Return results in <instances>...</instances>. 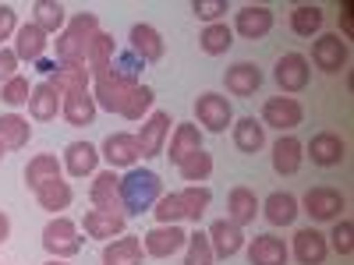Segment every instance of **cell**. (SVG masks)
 Listing matches in <instances>:
<instances>
[{
    "label": "cell",
    "instance_id": "1",
    "mask_svg": "<svg viewBox=\"0 0 354 265\" xmlns=\"http://www.w3.org/2000/svg\"><path fill=\"white\" fill-rule=\"evenodd\" d=\"M163 195V181L156 170H142L131 166L121 177V209L124 216H142V213H153V205Z\"/></svg>",
    "mask_w": 354,
    "mask_h": 265
},
{
    "label": "cell",
    "instance_id": "2",
    "mask_svg": "<svg viewBox=\"0 0 354 265\" xmlns=\"http://www.w3.org/2000/svg\"><path fill=\"white\" fill-rule=\"evenodd\" d=\"M100 32V18L93 11H78L75 18H68L64 32H57L53 50H57V64H71V61H85V46Z\"/></svg>",
    "mask_w": 354,
    "mask_h": 265
},
{
    "label": "cell",
    "instance_id": "3",
    "mask_svg": "<svg viewBox=\"0 0 354 265\" xmlns=\"http://www.w3.org/2000/svg\"><path fill=\"white\" fill-rule=\"evenodd\" d=\"M43 248L50 258H75L82 251V237H78V223L68 216H53L43 226Z\"/></svg>",
    "mask_w": 354,
    "mask_h": 265
},
{
    "label": "cell",
    "instance_id": "4",
    "mask_svg": "<svg viewBox=\"0 0 354 265\" xmlns=\"http://www.w3.org/2000/svg\"><path fill=\"white\" fill-rule=\"evenodd\" d=\"M135 85H142V81H135V78H128V75H121V71H106V75H100L96 78V85L88 88L93 92V99H96V106L100 110H106V113H121V106H124V99L131 96V88Z\"/></svg>",
    "mask_w": 354,
    "mask_h": 265
},
{
    "label": "cell",
    "instance_id": "5",
    "mask_svg": "<svg viewBox=\"0 0 354 265\" xmlns=\"http://www.w3.org/2000/svg\"><path fill=\"white\" fill-rule=\"evenodd\" d=\"M195 121H198V131H209V135H223L230 124H234V106L227 96L220 92H202L195 99Z\"/></svg>",
    "mask_w": 354,
    "mask_h": 265
},
{
    "label": "cell",
    "instance_id": "6",
    "mask_svg": "<svg viewBox=\"0 0 354 265\" xmlns=\"http://www.w3.org/2000/svg\"><path fill=\"white\" fill-rule=\"evenodd\" d=\"M298 205H305V213H308L315 223H337L340 213H344V205H347V198H344L337 188L319 184V188H308Z\"/></svg>",
    "mask_w": 354,
    "mask_h": 265
},
{
    "label": "cell",
    "instance_id": "7",
    "mask_svg": "<svg viewBox=\"0 0 354 265\" xmlns=\"http://www.w3.org/2000/svg\"><path fill=\"white\" fill-rule=\"evenodd\" d=\"M301 121H305V106L294 96H273L262 103V128H277L283 135V131H294Z\"/></svg>",
    "mask_w": 354,
    "mask_h": 265
},
{
    "label": "cell",
    "instance_id": "8",
    "mask_svg": "<svg viewBox=\"0 0 354 265\" xmlns=\"http://www.w3.org/2000/svg\"><path fill=\"white\" fill-rule=\"evenodd\" d=\"M277 85L283 96H294V92H305L308 81H312V68H308V57L305 53H283L277 61V71H273Z\"/></svg>",
    "mask_w": 354,
    "mask_h": 265
},
{
    "label": "cell",
    "instance_id": "9",
    "mask_svg": "<svg viewBox=\"0 0 354 265\" xmlns=\"http://www.w3.org/2000/svg\"><path fill=\"white\" fill-rule=\"evenodd\" d=\"M170 124H174L170 113H163V110H153V113L142 121V128H138V135H135L142 159H156V156L163 153L167 135H170Z\"/></svg>",
    "mask_w": 354,
    "mask_h": 265
},
{
    "label": "cell",
    "instance_id": "10",
    "mask_svg": "<svg viewBox=\"0 0 354 265\" xmlns=\"http://www.w3.org/2000/svg\"><path fill=\"white\" fill-rule=\"evenodd\" d=\"M351 61V50L347 43L337 36V32H326V36H315L312 43V64L319 71H326V75H340Z\"/></svg>",
    "mask_w": 354,
    "mask_h": 265
},
{
    "label": "cell",
    "instance_id": "11",
    "mask_svg": "<svg viewBox=\"0 0 354 265\" xmlns=\"http://www.w3.org/2000/svg\"><path fill=\"white\" fill-rule=\"evenodd\" d=\"M88 202H93V209H103V213H121V173L117 170H96L93 173V188H88Z\"/></svg>",
    "mask_w": 354,
    "mask_h": 265
},
{
    "label": "cell",
    "instance_id": "12",
    "mask_svg": "<svg viewBox=\"0 0 354 265\" xmlns=\"http://www.w3.org/2000/svg\"><path fill=\"white\" fill-rule=\"evenodd\" d=\"M185 244H188V233L181 230V223H170V226L156 223L142 237V248H145V255H149V258H170L177 251H185Z\"/></svg>",
    "mask_w": 354,
    "mask_h": 265
},
{
    "label": "cell",
    "instance_id": "13",
    "mask_svg": "<svg viewBox=\"0 0 354 265\" xmlns=\"http://www.w3.org/2000/svg\"><path fill=\"white\" fill-rule=\"evenodd\" d=\"M100 156L110 163V170H131V166H138V159H142L138 141H135V135H128V131H113V135H106Z\"/></svg>",
    "mask_w": 354,
    "mask_h": 265
},
{
    "label": "cell",
    "instance_id": "14",
    "mask_svg": "<svg viewBox=\"0 0 354 265\" xmlns=\"http://www.w3.org/2000/svg\"><path fill=\"white\" fill-rule=\"evenodd\" d=\"M230 32H238L241 39H266L273 32V11L266 4H245L238 14H234V28Z\"/></svg>",
    "mask_w": 354,
    "mask_h": 265
},
{
    "label": "cell",
    "instance_id": "15",
    "mask_svg": "<svg viewBox=\"0 0 354 265\" xmlns=\"http://www.w3.org/2000/svg\"><path fill=\"white\" fill-rule=\"evenodd\" d=\"M305 156H308L315 166H340V163L347 159V141H344L337 131H319V135L308 138Z\"/></svg>",
    "mask_w": 354,
    "mask_h": 265
},
{
    "label": "cell",
    "instance_id": "16",
    "mask_svg": "<svg viewBox=\"0 0 354 265\" xmlns=\"http://www.w3.org/2000/svg\"><path fill=\"white\" fill-rule=\"evenodd\" d=\"M15 57L18 61H25V64H36V61H43L46 57V50H50V36L43 32V28L36 25V21H25V25H18V32H15Z\"/></svg>",
    "mask_w": 354,
    "mask_h": 265
},
{
    "label": "cell",
    "instance_id": "17",
    "mask_svg": "<svg viewBox=\"0 0 354 265\" xmlns=\"http://www.w3.org/2000/svg\"><path fill=\"white\" fill-rule=\"evenodd\" d=\"M128 50L138 57L142 64H156V61H163V36L156 32L153 25H145V21H138V25H131V32H128Z\"/></svg>",
    "mask_w": 354,
    "mask_h": 265
},
{
    "label": "cell",
    "instance_id": "18",
    "mask_svg": "<svg viewBox=\"0 0 354 265\" xmlns=\"http://www.w3.org/2000/svg\"><path fill=\"white\" fill-rule=\"evenodd\" d=\"M290 255L298 258V265H322L330 255V244H326V233L315 230V226H305L294 233V248Z\"/></svg>",
    "mask_w": 354,
    "mask_h": 265
},
{
    "label": "cell",
    "instance_id": "19",
    "mask_svg": "<svg viewBox=\"0 0 354 265\" xmlns=\"http://www.w3.org/2000/svg\"><path fill=\"white\" fill-rule=\"evenodd\" d=\"M82 226L88 237H96V241H113V237H121V233H128V216L121 213H103V209H88L82 216Z\"/></svg>",
    "mask_w": 354,
    "mask_h": 265
},
{
    "label": "cell",
    "instance_id": "20",
    "mask_svg": "<svg viewBox=\"0 0 354 265\" xmlns=\"http://www.w3.org/2000/svg\"><path fill=\"white\" fill-rule=\"evenodd\" d=\"M205 237H209L216 258H234V255L245 248V230L234 226L230 219H216L209 230H205Z\"/></svg>",
    "mask_w": 354,
    "mask_h": 265
},
{
    "label": "cell",
    "instance_id": "21",
    "mask_svg": "<svg viewBox=\"0 0 354 265\" xmlns=\"http://www.w3.org/2000/svg\"><path fill=\"white\" fill-rule=\"evenodd\" d=\"M255 216H259V198H255V191L245 188V184L230 188V195H227V216H223V219H230L234 226L245 230V226L255 223Z\"/></svg>",
    "mask_w": 354,
    "mask_h": 265
},
{
    "label": "cell",
    "instance_id": "22",
    "mask_svg": "<svg viewBox=\"0 0 354 265\" xmlns=\"http://www.w3.org/2000/svg\"><path fill=\"white\" fill-rule=\"evenodd\" d=\"M113 57H117V39L100 28V32L88 39V46H85V68H88V75H93V78L106 75L110 64H113Z\"/></svg>",
    "mask_w": 354,
    "mask_h": 265
},
{
    "label": "cell",
    "instance_id": "23",
    "mask_svg": "<svg viewBox=\"0 0 354 265\" xmlns=\"http://www.w3.org/2000/svg\"><path fill=\"white\" fill-rule=\"evenodd\" d=\"M96 113H100V106H96V99H93V92H68L64 99H61V117L71 124V128H88L96 121Z\"/></svg>",
    "mask_w": 354,
    "mask_h": 265
},
{
    "label": "cell",
    "instance_id": "24",
    "mask_svg": "<svg viewBox=\"0 0 354 265\" xmlns=\"http://www.w3.org/2000/svg\"><path fill=\"white\" fill-rule=\"evenodd\" d=\"M301 159H305V141L294 138V135H280L273 141V170L280 177H290L301 170Z\"/></svg>",
    "mask_w": 354,
    "mask_h": 265
},
{
    "label": "cell",
    "instance_id": "25",
    "mask_svg": "<svg viewBox=\"0 0 354 265\" xmlns=\"http://www.w3.org/2000/svg\"><path fill=\"white\" fill-rule=\"evenodd\" d=\"M71 177H93L100 170V149L93 141H71L64 149V163H61Z\"/></svg>",
    "mask_w": 354,
    "mask_h": 265
},
{
    "label": "cell",
    "instance_id": "26",
    "mask_svg": "<svg viewBox=\"0 0 354 265\" xmlns=\"http://www.w3.org/2000/svg\"><path fill=\"white\" fill-rule=\"evenodd\" d=\"M145 258V248H142V237L135 233H121V237L106 241L103 248V265H142Z\"/></svg>",
    "mask_w": 354,
    "mask_h": 265
},
{
    "label": "cell",
    "instance_id": "27",
    "mask_svg": "<svg viewBox=\"0 0 354 265\" xmlns=\"http://www.w3.org/2000/svg\"><path fill=\"white\" fill-rule=\"evenodd\" d=\"M259 213L270 219L273 226H290L294 219H298L301 205H298V198H294L290 191H273L266 202H259Z\"/></svg>",
    "mask_w": 354,
    "mask_h": 265
},
{
    "label": "cell",
    "instance_id": "28",
    "mask_svg": "<svg viewBox=\"0 0 354 265\" xmlns=\"http://www.w3.org/2000/svg\"><path fill=\"white\" fill-rule=\"evenodd\" d=\"M223 81H227V92H230V96L248 99V96H255V92H259V85H262V71H259L252 61H238L234 68H227Z\"/></svg>",
    "mask_w": 354,
    "mask_h": 265
},
{
    "label": "cell",
    "instance_id": "29",
    "mask_svg": "<svg viewBox=\"0 0 354 265\" xmlns=\"http://www.w3.org/2000/svg\"><path fill=\"white\" fill-rule=\"evenodd\" d=\"M57 92L68 96V92H85L88 81H93V75H88L85 61H71V64H57V71L46 78Z\"/></svg>",
    "mask_w": 354,
    "mask_h": 265
},
{
    "label": "cell",
    "instance_id": "30",
    "mask_svg": "<svg viewBox=\"0 0 354 265\" xmlns=\"http://www.w3.org/2000/svg\"><path fill=\"white\" fill-rule=\"evenodd\" d=\"M287 258H290V248L280 237H273V233L252 237V244H248V262L252 265H287Z\"/></svg>",
    "mask_w": 354,
    "mask_h": 265
},
{
    "label": "cell",
    "instance_id": "31",
    "mask_svg": "<svg viewBox=\"0 0 354 265\" xmlns=\"http://www.w3.org/2000/svg\"><path fill=\"white\" fill-rule=\"evenodd\" d=\"M61 92L50 85V81H39L32 85V96H28V117L32 121H53L57 113H61Z\"/></svg>",
    "mask_w": 354,
    "mask_h": 265
},
{
    "label": "cell",
    "instance_id": "32",
    "mask_svg": "<svg viewBox=\"0 0 354 265\" xmlns=\"http://www.w3.org/2000/svg\"><path fill=\"white\" fill-rule=\"evenodd\" d=\"M71 198H75V191H71V184L64 181V177H53V181H46V184L36 188L39 209H46V213H53V216H61L68 205H71Z\"/></svg>",
    "mask_w": 354,
    "mask_h": 265
},
{
    "label": "cell",
    "instance_id": "33",
    "mask_svg": "<svg viewBox=\"0 0 354 265\" xmlns=\"http://www.w3.org/2000/svg\"><path fill=\"white\" fill-rule=\"evenodd\" d=\"M234 145H238V153L245 156H255L266 149V128L262 121H255V117H241V121H234Z\"/></svg>",
    "mask_w": 354,
    "mask_h": 265
},
{
    "label": "cell",
    "instance_id": "34",
    "mask_svg": "<svg viewBox=\"0 0 354 265\" xmlns=\"http://www.w3.org/2000/svg\"><path fill=\"white\" fill-rule=\"evenodd\" d=\"M202 149V131H198V124H177L174 128V135H170V163L174 166H181L192 153H198Z\"/></svg>",
    "mask_w": 354,
    "mask_h": 265
},
{
    "label": "cell",
    "instance_id": "35",
    "mask_svg": "<svg viewBox=\"0 0 354 265\" xmlns=\"http://www.w3.org/2000/svg\"><path fill=\"white\" fill-rule=\"evenodd\" d=\"M28 138H32V124L21 113H0V141H4V149H25Z\"/></svg>",
    "mask_w": 354,
    "mask_h": 265
},
{
    "label": "cell",
    "instance_id": "36",
    "mask_svg": "<svg viewBox=\"0 0 354 265\" xmlns=\"http://www.w3.org/2000/svg\"><path fill=\"white\" fill-rule=\"evenodd\" d=\"M36 25L43 28L46 36H57V32H64V25H68V8L61 4V0H36Z\"/></svg>",
    "mask_w": 354,
    "mask_h": 265
},
{
    "label": "cell",
    "instance_id": "37",
    "mask_svg": "<svg viewBox=\"0 0 354 265\" xmlns=\"http://www.w3.org/2000/svg\"><path fill=\"white\" fill-rule=\"evenodd\" d=\"M322 21H326L322 8H315V4H298V8L290 11V32L301 36V39H312V36H319Z\"/></svg>",
    "mask_w": 354,
    "mask_h": 265
},
{
    "label": "cell",
    "instance_id": "38",
    "mask_svg": "<svg viewBox=\"0 0 354 265\" xmlns=\"http://www.w3.org/2000/svg\"><path fill=\"white\" fill-rule=\"evenodd\" d=\"M177 202H181V213H185V219L198 223V219L205 216V209H209L213 191L205 188V184H188L185 191H177Z\"/></svg>",
    "mask_w": 354,
    "mask_h": 265
},
{
    "label": "cell",
    "instance_id": "39",
    "mask_svg": "<svg viewBox=\"0 0 354 265\" xmlns=\"http://www.w3.org/2000/svg\"><path fill=\"white\" fill-rule=\"evenodd\" d=\"M61 159L57 156H50V153H39L36 159H28V166H25V184L28 188H39V184H46V181H53V177H61Z\"/></svg>",
    "mask_w": 354,
    "mask_h": 265
},
{
    "label": "cell",
    "instance_id": "40",
    "mask_svg": "<svg viewBox=\"0 0 354 265\" xmlns=\"http://www.w3.org/2000/svg\"><path fill=\"white\" fill-rule=\"evenodd\" d=\"M198 46L202 53H209V57H220L234 46V32H230V25L227 21H216V25H205L202 28V36H198Z\"/></svg>",
    "mask_w": 354,
    "mask_h": 265
},
{
    "label": "cell",
    "instance_id": "41",
    "mask_svg": "<svg viewBox=\"0 0 354 265\" xmlns=\"http://www.w3.org/2000/svg\"><path fill=\"white\" fill-rule=\"evenodd\" d=\"M153 103H156L153 88H149V85H135L131 96H128L124 106H121V117H124V121H145V117H149V110H153Z\"/></svg>",
    "mask_w": 354,
    "mask_h": 265
},
{
    "label": "cell",
    "instance_id": "42",
    "mask_svg": "<svg viewBox=\"0 0 354 265\" xmlns=\"http://www.w3.org/2000/svg\"><path fill=\"white\" fill-rule=\"evenodd\" d=\"M177 170H181V177H185L188 184H202V181H209V173H213V156L205 153V149H198V153H192Z\"/></svg>",
    "mask_w": 354,
    "mask_h": 265
},
{
    "label": "cell",
    "instance_id": "43",
    "mask_svg": "<svg viewBox=\"0 0 354 265\" xmlns=\"http://www.w3.org/2000/svg\"><path fill=\"white\" fill-rule=\"evenodd\" d=\"M216 255H213V244L202 230L188 233V244H185V265H213Z\"/></svg>",
    "mask_w": 354,
    "mask_h": 265
},
{
    "label": "cell",
    "instance_id": "44",
    "mask_svg": "<svg viewBox=\"0 0 354 265\" xmlns=\"http://www.w3.org/2000/svg\"><path fill=\"white\" fill-rule=\"evenodd\" d=\"M28 96H32V85H28L25 75H15V78H8L4 85H0V99H4L11 110L28 106Z\"/></svg>",
    "mask_w": 354,
    "mask_h": 265
},
{
    "label": "cell",
    "instance_id": "45",
    "mask_svg": "<svg viewBox=\"0 0 354 265\" xmlns=\"http://www.w3.org/2000/svg\"><path fill=\"white\" fill-rule=\"evenodd\" d=\"M153 216H156V223H163V226H170V223H181V219H185V213H181V202H177V191L160 195V202L153 205Z\"/></svg>",
    "mask_w": 354,
    "mask_h": 265
},
{
    "label": "cell",
    "instance_id": "46",
    "mask_svg": "<svg viewBox=\"0 0 354 265\" xmlns=\"http://www.w3.org/2000/svg\"><path fill=\"white\" fill-rule=\"evenodd\" d=\"M337 255H351L354 251V223L351 219H337V226H333V233H330V241H326Z\"/></svg>",
    "mask_w": 354,
    "mask_h": 265
},
{
    "label": "cell",
    "instance_id": "47",
    "mask_svg": "<svg viewBox=\"0 0 354 265\" xmlns=\"http://www.w3.org/2000/svg\"><path fill=\"white\" fill-rule=\"evenodd\" d=\"M192 11L205 25H216L223 18V11H227V0H192Z\"/></svg>",
    "mask_w": 354,
    "mask_h": 265
},
{
    "label": "cell",
    "instance_id": "48",
    "mask_svg": "<svg viewBox=\"0 0 354 265\" xmlns=\"http://www.w3.org/2000/svg\"><path fill=\"white\" fill-rule=\"evenodd\" d=\"M18 32V11L11 4H0V46Z\"/></svg>",
    "mask_w": 354,
    "mask_h": 265
},
{
    "label": "cell",
    "instance_id": "49",
    "mask_svg": "<svg viewBox=\"0 0 354 265\" xmlns=\"http://www.w3.org/2000/svg\"><path fill=\"white\" fill-rule=\"evenodd\" d=\"M18 64H21V61L15 57V50H11V46H0V85L18 75Z\"/></svg>",
    "mask_w": 354,
    "mask_h": 265
},
{
    "label": "cell",
    "instance_id": "50",
    "mask_svg": "<svg viewBox=\"0 0 354 265\" xmlns=\"http://www.w3.org/2000/svg\"><path fill=\"white\" fill-rule=\"evenodd\" d=\"M351 11H354L351 4H344V8H340V28H344V43L354 36V14H351Z\"/></svg>",
    "mask_w": 354,
    "mask_h": 265
},
{
    "label": "cell",
    "instance_id": "51",
    "mask_svg": "<svg viewBox=\"0 0 354 265\" xmlns=\"http://www.w3.org/2000/svg\"><path fill=\"white\" fill-rule=\"evenodd\" d=\"M8 237H11V219H8L4 209H0V244H8Z\"/></svg>",
    "mask_w": 354,
    "mask_h": 265
},
{
    "label": "cell",
    "instance_id": "52",
    "mask_svg": "<svg viewBox=\"0 0 354 265\" xmlns=\"http://www.w3.org/2000/svg\"><path fill=\"white\" fill-rule=\"evenodd\" d=\"M36 71H39V75H46V78H50V75H53V71H57V61H46V57H43V61H36Z\"/></svg>",
    "mask_w": 354,
    "mask_h": 265
},
{
    "label": "cell",
    "instance_id": "53",
    "mask_svg": "<svg viewBox=\"0 0 354 265\" xmlns=\"http://www.w3.org/2000/svg\"><path fill=\"white\" fill-rule=\"evenodd\" d=\"M43 265H68L64 258H50V262H43Z\"/></svg>",
    "mask_w": 354,
    "mask_h": 265
},
{
    "label": "cell",
    "instance_id": "54",
    "mask_svg": "<svg viewBox=\"0 0 354 265\" xmlns=\"http://www.w3.org/2000/svg\"><path fill=\"white\" fill-rule=\"evenodd\" d=\"M8 156V149H4V141H0V159H4Z\"/></svg>",
    "mask_w": 354,
    "mask_h": 265
}]
</instances>
